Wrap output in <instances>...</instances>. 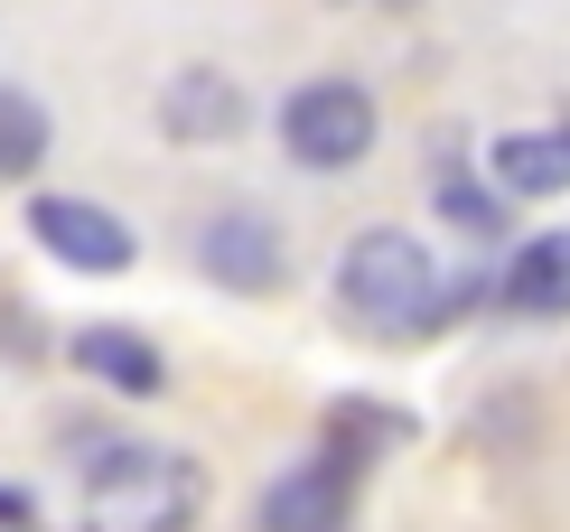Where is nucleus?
Returning a JSON list of instances; mask_svg holds the SVG:
<instances>
[{
    "label": "nucleus",
    "instance_id": "obj_1",
    "mask_svg": "<svg viewBox=\"0 0 570 532\" xmlns=\"http://www.w3.org/2000/svg\"><path fill=\"white\" fill-rule=\"evenodd\" d=\"M468 299H495V289H449V272L431 262V244L402 225H374L337 253V308L365 336H421L440 318H459Z\"/></svg>",
    "mask_w": 570,
    "mask_h": 532
},
{
    "label": "nucleus",
    "instance_id": "obj_2",
    "mask_svg": "<svg viewBox=\"0 0 570 532\" xmlns=\"http://www.w3.org/2000/svg\"><path fill=\"white\" fill-rule=\"evenodd\" d=\"M206 514V467L178 449H104L85 467V532H187Z\"/></svg>",
    "mask_w": 570,
    "mask_h": 532
},
{
    "label": "nucleus",
    "instance_id": "obj_3",
    "mask_svg": "<svg viewBox=\"0 0 570 532\" xmlns=\"http://www.w3.org/2000/svg\"><path fill=\"white\" fill-rule=\"evenodd\" d=\"M374 131H384V112H374V93L355 76H308L281 104V150L299 168H355L374 150Z\"/></svg>",
    "mask_w": 570,
    "mask_h": 532
},
{
    "label": "nucleus",
    "instance_id": "obj_4",
    "mask_svg": "<svg viewBox=\"0 0 570 532\" xmlns=\"http://www.w3.org/2000/svg\"><path fill=\"white\" fill-rule=\"evenodd\" d=\"M29 234H38V253H57L66 272H94V280H112V272L140 262V234L122 225V215L94 206V197H66V187L29 197Z\"/></svg>",
    "mask_w": 570,
    "mask_h": 532
},
{
    "label": "nucleus",
    "instance_id": "obj_5",
    "mask_svg": "<svg viewBox=\"0 0 570 532\" xmlns=\"http://www.w3.org/2000/svg\"><path fill=\"white\" fill-rule=\"evenodd\" d=\"M197 262H206V280H216V289L263 299V289L291 280V234H281L263 206H216V215H206V234H197Z\"/></svg>",
    "mask_w": 570,
    "mask_h": 532
},
{
    "label": "nucleus",
    "instance_id": "obj_6",
    "mask_svg": "<svg viewBox=\"0 0 570 532\" xmlns=\"http://www.w3.org/2000/svg\"><path fill=\"white\" fill-rule=\"evenodd\" d=\"M355 486H365V467L337 457V449H318L308 467H291V476L263 495V532H346Z\"/></svg>",
    "mask_w": 570,
    "mask_h": 532
},
{
    "label": "nucleus",
    "instance_id": "obj_7",
    "mask_svg": "<svg viewBox=\"0 0 570 532\" xmlns=\"http://www.w3.org/2000/svg\"><path fill=\"white\" fill-rule=\"evenodd\" d=\"M253 122V104H244V85L225 76V66H178L169 85H159V131L187 140V150H216V140H234Z\"/></svg>",
    "mask_w": 570,
    "mask_h": 532
},
{
    "label": "nucleus",
    "instance_id": "obj_8",
    "mask_svg": "<svg viewBox=\"0 0 570 532\" xmlns=\"http://www.w3.org/2000/svg\"><path fill=\"white\" fill-rule=\"evenodd\" d=\"M495 308H514V318H570V225L533 234V244L495 272Z\"/></svg>",
    "mask_w": 570,
    "mask_h": 532
},
{
    "label": "nucleus",
    "instance_id": "obj_9",
    "mask_svg": "<svg viewBox=\"0 0 570 532\" xmlns=\"http://www.w3.org/2000/svg\"><path fill=\"white\" fill-rule=\"evenodd\" d=\"M487 178H495V197H561V187H570V122L505 131L487 150Z\"/></svg>",
    "mask_w": 570,
    "mask_h": 532
},
{
    "label": "nucleus",
    "instance_id": "obj_10",
    "mask_svg": "<svg viewBox=\"0 0 570 532\" xmlns=\"http://www.w3.org/2000/svg\"><path fill=\"white\" fill-rule=\"evenodd\" d=\"M76 365L94 374V383H112V393H169V355L150 346L140 327H76Z\"/></svg>",
    "mask_w": 570,
    "mask_h": 532
},
{
    "label": "nucleus",
    "instance_id": "obj_11",
    "mask_svg": "<svg viewBox=\"0 0 570 532\" xmlns=\"http://www.w3.org/2000/svg\"><path fill=\"white\" fill-rule=\"evenodd\" d=\"M47 140H57L47 131V104L29 85H0V178H29V168L47 159Z\"/></svg>",
    "mask_w": 570,
    "mask_h": 532
},
{
    "label": "nucleus",
    "instance_id": "obj_12",
    "mask_svg": "<svg viewBox=\"0 0 570 532\" xmlns=\"http://www.w3.org/2000/svg\"><path fill=\"white\" fill-rule=\"evenodd\" d=\"M402 430H412V421H402V411H384V402H337V411H327V440H318V449H337V457H355V467H374V457H384Z\"/></svg>",
    "mask_w": 570,
    "mask_h": 532
},
{
    "label": "nucleus",
    "instance_id": "obj_13",
    "mask_svg": "<svg viewBox=\"0 0 570 532\" xmlns=\"http://www.w3.org/2000/svg\"><path fill=\"white\" fill-rule=\"evenodd\" d=\"M440 215H449V225H468V234H495V225H505V206H495V178H487V187L449 178V187H440Z\"/></svg>",
    "mask_w": 570,
    "mask_h": 532
},
{
    "label": "nucleus",
    "instance_id": "obj_14",
    "mask_svg": "<svg viewBox=\"0 0 570 532\" xmlns=\"http://www.w3.org/2000/svg\"><path fill=\"white\" fill-rule=\"evenodd\" d=\"M0 532H38V504L19 495V486H0Z\"/></svg>",
    "mask_w": 570,
    "mask_h": 532
}]
</instances>
